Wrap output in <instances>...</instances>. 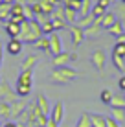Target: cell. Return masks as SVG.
<instances>
[{"label": "cell", "instance_id": "obj_34", "mask_svg": "<svg viewBox=\"0 0 125 127\" xmlns=\"http://www.w3.org/2000/svg\"><path fill=\"white\" fill-rule=\"evenodd\" d=\"M105 13H107V9H103L101 6H98V4H94V6H92V11H90V15H94V17H96V19H101V17L105 15Z\"/></svg>", "mask_w": 125, "mask_h": 127}, {"label": "cell", "instance_id": "obj_2", "mask_svg": "<svg viewBox=\"0 0 125 127\" xmlns=\"http://www.w3.org/2000/svg\"><path fill=\"white\" fill-rule=\"evenodd\" d=\"M17 99H19V96H17V92L9 87V83L7 81H0V101H6V103H15Z\"/></svg>", "mask_w": 125, "mask_h": 127}, {"label": "cell", "instance_id": "obj_37", "mask_svg": "<svg viewBox=\"0 0 125 127\" xmlns=\"http://www.w3.org/2000/svg\"><path fill=\"white\" fill-rule=\"evenodd\" d=\"M51 22H53V28H55V32H57V30H64L66 28V20H59V19H51Z\"/></svg>", "mask_w": 125, "mask_h": 127}, {"label": "cell", "instance_id": "obj_25", "mask_svg": "<svg viewBox=\"0 0 125 127\" xmlns=\"http://www.w3.org/2000/svg\"><path fill=\"white\" fill-rule=\"evenodd\" d=\"M11 17V6L9 4H0V20L7 22Z\"/></svg>", "mask_w": 125, "mask_h": 127}, {"label": "cell", "instance_id": "obj_9", "mask_svg": "<svg viewBox=\"0 0 125 127\" xmlns=\"http://www.w3.org/2000/svg\"><path fill=\"white\" fill-rule=\"evenodd\" d=\"M37 107H39V111L42 112V114H46V116H50V112H51V105L48 101V98H46L44 94H37Z\"/></svg>", "mask_w": 125, "mask_h": 127}, {"label": "cell", "instance_id": "obj_16", "mask_svg": "<svg viewBox=\"0 0 125 127\" xmlns=\"http://www.w3.org/2000/svg\"><path fill=\"white\" fill-rule=\"evenodd\" d=\"M107 116L103 114H96V112H90V122H92V127H107Z\"/></svg>", "mask_w": 125, "mask_h": 127}, {"label": "cell", "instance_id": "obj_48", "mask_svg": "<svg viewBox=\"0 0 125 127\" xmlns=\"http://www.w3.org/2000/svg\"><path fill=\"white\" fill-rule=\"evenodd\" d=\"M0 81H2V79H0Z\"/></svg>", "mask_w": 125, "mask_h": 127}, {"label": "cell", "instance_id": "obj_44", "mask_svg": "<svg viewBox=\"0 0 125 127\" xmlns=\"http://www.w3.org/2000/svg\"><path fill=\"white\" fill-rule=\"evenodd\" d=\"M2 54H4V48H2V42H0V66H2Z\"/></svg>", "mask_w": 125, "mask_h": 127}, {"label": "cell", "instance_id": "obj_31", "mask_svg": "<svg viewBox=\"0 0 125 127\" xmlns=\"http://www.w3.org/2000/svg\"><path fill=\"white\" fill-rule=\"evenodd\" d=\"M19 15H24V4L15 2L11 4V17H19Z\"/></svg>", "mask_w": 125, "mask_h": 127}, {"label": "cell", "instance_id": "obj_26", "mask_svg": "<svg viewBox=\"0 0 125 127\" xmlns=\"http://www.w3.org/2000/svg\"><path fill=\"white\" fill-rule=\"evenodd\" d=\"M75 127H92V122H90V112H83L77 120Z\"/></svg>", "mask_w": 125, "mask_h": 127}, {"label": "cell", "instance_id": "obj_21", "mask_svg": "<svg viewBox=\"0 0 125 127\" xmlns=\"http://www.w3.org/2000/svg\"><path fill=\"white\" fill-rule=\"evenodd\" d=\"M112 96H114L112 90L103 89L101 92H100V101H101L103 105H109V107H110V103H112Z\"/></svg>", "mask_w": 125, "mask_h": 127}, {"label": "cell", "instance_id": "obj_46", "mask_svg": "<svg viewBox=\"0 0 125 127\" xmlns=\"http://www.w3.org/2000/svg\"><path fill=\"white\" fill-rule=\"evenodd\" d=\"M110 2H112V4H114V2H120V0H110Z\"/></svg>", "mask_w": 125, "mask_h": 127}, {"label": "cell", "instance_id": "obj_23", "mask_svg": "<svg viewBox=\"0 0 125 127\" xmlns=\"http://www.w3.org/2000/svg\"><path fill=\"white\" fill-rule=\"evenodd\" d=\"M33 46H35L37 50H41V52H50V39L46 37V35H42Z\"/></svg>", "mask_w": 125, "mask_h": 127}, {"label": "cell", "instance_id": "obj_43", "mask_svg": "<svg viewBox=\"0 0 125 127\" xmlns=\"http://www.w3.org/2000/svg\"><path fill=\"white\" fill-rule=\"evenodd\" d=\"M118 42H125V32H123V33L118 37Z\"/></svg>", "mask_w": 125, "mask_h": 127}, {"label": "cell", "instance_id": "obj_35", "mask_svg": "<svg viewBox=\"0 0 125 127\" xmlns=\"http://www.w3.org/2000/svg\"><path fill=\"white\" fill-rule=\"evenodd\" d=\"M81 2H83V0H66V2H64V6L70 7V9H74V11H79Z\"/></svg>", "mask_w": 125, "mask_h": 127}, {"label": "cell", "instance_id": "obj_19", "mask_svg": "<svg viewBox=\"0 0 125 127\" xmlns=\"http://www.w3.org/2000/svg\"><path fill=\"white\" fill-rule=\"evenodd\" d=\"M110 118H114L116 122H125V109L122 107H110Z\"/></svg>", "mask_w": 125, "mask_h": 127}, {"label": "cell", "instance_id": "obj_22", "mask_svg": "<svg viewBox=\"0 0 125 127\" xmlns=\"http://www.w3.org/2000/svg\"><path fill=\"white\" fill-rule=\"evenodd\" d=\"M77 19H79L77 11H74V9H70V7L64 6V20H66L68 24H75V22H77Z\"/></svg>", "mask_w": 125, "mask_h": 127}, {"label": "cell", "instance_id": "obj_13", "mask_svg": "<svg viewBox=\"0 0 125 127\" xmlns=\"http://www.w3.org/2000/svg\"><path fill=\"white\" fill-rule=\"evenodd\" d=\"M100 32H101V19H96V22L90 26V28L85 30V39L96 37V35H100Z\"/></svg>", "mask_w": 125, "mask_h": 127}, {"label": "cell", "instance_id": "obj_8", "mask_svg": "<svg viewBox=\"0 0 125 127\" xmlns=\"http://www.w3.org/2000/svg\"><path fill=\"white\" fill-rule=\"evenodd\" d=\"M17 85L24 87H33V70H22L17 77Z\"/></svg>", "mask_w": 125, "mask_h": 127}, {"label": "cell", "instance_id": "obj_20", "mask_svg": "<svg viewBox=\"0 0 125 127\" xmlns=\"http://www.w3.org/2000/svg\"><path fill=\"white\" fill-rule=\"evenodd\" d=\"M92 6H94L92 0H83V2H81L79 11H77V15H79V17H87V15H90V11H92Z\"/></svg>", "mask_w": 125, "mask_h": 127}, {"label": "cell", "instance_id": "obj_41", "mask_svg": "<svg viewBox=\"0 0 125 127\" xmlns=\"http://www.w3.org/2000/svg\"><path fill=\"white\" fill-rule=\"evenodd\" d=\"M44 127H59V124H55L51 118H48V122H46V125H44Z\"/></svg>", "mask_w": 125, "mask_h": 127}, {"label": "cell", "instance_id": "obj_39", "mask_svg": "<svg viewBox=\"0 0 125 127\" xmlns=\"http://www.w3.org/2000/svg\"><path fill=\"white\" fill-rule=\"evenodd\" d=\"M107 127H120V122H116L114 118H110V116H107Z\"/></svg>", "mask_w": 125, "mask_h": 127}, {"label": "cell", "instance_id": "obj_32", "mask_svg": "<svg viewBox=\"0 0 125 127\" xmlns=\"http://www.w3.org/2000/svg\"><path fill=\"white\" fill-rule=\"evenodd\" d=\"M112 64H114V68H118V70H120V72H125V57L112 55Z\"/></svg>", "mask_w": 125, "mask_h": 127}, {"label": "cell", "instance_id": "obj_5", "mask_svg": "<svg viewBox=\"0 0 125 127\" xmlns=\"http://www.w3.org/2000/svg\"><path fill=\"white\" fill-rule=\"evenodd\" d=\"M48 39H50V52H51L53 55L64 52V50H63V39H61V35H59L57 32L51 33V35H48Z\"/></svg>", "mask_w": 125, "mask_h": 127}, {"label": "cell", "instance_id": "obj_38", "mask_svg": "<svg viewBox=\"0 0 125 127\" xmlns=\"http://www.w3.org/2000/svg\"><path fill=\"white\" fill-rule=\"evenodd\" d=\"M96 4H98V6H101L103 9H107V11H109V7L112 6V2H110V0H98Z\"/></svg>", "mask_w": 125, "mask_h": 127}, {"label": "cell", "instance_id": "obj_15", "mask_svg": "<svg viewBox=\"0 0 125 127\" xmlns=\"http://www.w3.org/2000/svg\"><path fill=\"white\" fill-rule=\"evenodd\" d=\"M37 63H39V57L31 54V55H28V57L22 61V64H20V70H33V66H35Z\"/></svg>", "mask_w": 125, "mask_h": 127}, {"label": "cell", "instance_id": "obj_29", "mask_svg": "<svg viewBox=\"0 0 125 127\" xmlns=\"http://www.w3.org/2000/svg\"><path fill=\"white\" fill-rule=\"evenodd\" d=\"M15 92L19 98H26L31 94V87H24V85H15Z\"/></svg>", "mask_w": 125, "mask_h": 127}, {"label": "cell", "instance_id": "obj_11", "mask_svg": "<svg viewBox=\"0 0 125 127\" xmlns=\"http://www.w3.org/2000/svg\"><path fill=\"white\" fill-rule=\"evenodd\" d=\"M28 109V105H26L24 99H17L15 103H11V118H20V114Z\"/></svg>", "mask_w": 125, "mask_h": 127}, {"label": "cell", "instance_id": "obj_42", "mask_svg": "<svg viewBox=\"0 0 125 127\" xmlns=\"http://www.w3.org/2000/svg\"><path fill=\"white\" fill-rule=\"evenodd\" d=\"M2 127H19V125H17L15 122H4V125H2Z\"/></svg>", "mask_w": 125, "mask_h": 127}, {"label": "cell", "instance_id": "obj_45", "mask_svg": "<svg viewBox=\"0 0 125 127\" xmlns=\"http://www.w3.org/2000/svg\"><path fill=\"white\" fill-rule=\"evenodd\" d=\"M77 59H79V55H77L75 52H72V61H77Z\"/></svg>", "mask_w": 125, "mask_h": 127}, {"label": "cell", "instance_id": "obj_33", "mask_svg": "<svg viewBox=\"0 0 125 127\" xmlns=\"http://www.w3.org/2000/svg\"><path fill=\"white\" fill-rule=\"evenodd\" d=\"M112 55H118V57H125V42H116L112 48Z\"/></svg>", "mask_w": 125, "mask_h": 127}, {"label": "cell", "instance_id": "obj_17", "mask_svg": "<svg viewBox=\"0 0 125 127\" xmlns=\"http://www.w3.org/2000/svg\"><path fill=\"white\" fill-rule=\"evenodd\" d=\"M94 22H96V17H94V15H87V17H79L75 24L79 26V28L87 30V28H90V26H92Z\"/></svg>", "mask_w": 125, "mask_h": 127}, {"label": "cell", "instance_id": "obj_24", "mask_svg": "<svg viewBox=\"0 0 125 127\" xmlns=\"http://www.w3.org/2000/svg\"><path fill=\"white\" fill-rule=\"evenodd\" d=\"M110 107H122L125 109V92H118L112 96V103H110Z\"/></svg>", "mask_w": 125, "mask_h": 127}, {"label": "cell", "instance_id": "obj_10", "mask_svg": "<svg viewBox=\"0 0 125 127\" xmlns=\"http://www.w3.org/2000/svg\"><path fill=\"white\" fill-rule=\"evenodd\" d=\"M92 64H94L96 70H103V68H105V52H103V50H94Z\"/></svg>", "mask_w": 125, "mask_h": 127}, {"label": "cell", "instance_id": "obj_3", "mask_svg": "<svg viewBox=\"0 0 125 127\" xmlns=\"http://www.w3.org/2000/svg\"><path fill=\"white\" fill-rule=\"evenodd\" d=\"M68 63H72V54L70 52H61V54L53 55V59H51V66L53 68L68 66Z\"/></svg>", "mask_w": 125, "mask_h": 127}, {"label": "cell", "instance_id": "obj_27", "mask_svg": "<svg viewBox=\"0 0 125 127\" xmlns=\"http://www.w3.org/2000/svg\"><path fill=\"white\" fill-rule=\"evenodd\" d=\"M114 15L118 20H125V4L123 2H118L114 6Z\"/></svg>", "mask_w": 125, "mask_h": 127}, {"label": "cell", "instance_id": "obj_4", "mask_svg": "<svg viewBox=\"0 0 125 127\" xmlns=\"http://www.w3.org/2000/svg\"><path fill=\"white\" fill-rule=\"evenodd\" d=\"M70 35H72V44H74L75 48L77 46H81V42L85 41V30L83 28H79L77 24H70Z\"/></svg>", "mask_w": 125, "mask_h": 127}, {"label": "cell", "instance_id": "obj_18", "mask_svg": "<svg viewBox=\"0 0 125 127\" xmlns=\"http://www.w3.org/2000/svg\"><path fill=\"white\" fill-rule=\"evenodd\" d=\"M123 32H125V28H123V22H122V20H116V22L109 28V33L112 35V37H116V39H118Z\"/></svg>", "mask_w": 125, "mask_h": 127}, {"label": "cell", "instance_id": "obj_6", "mask_svg": "<svg viewBox=\"0 0 125 127\" xmlns=\"http://www.w3.org/2000/svg\"><path fill=\"white\" fill-rule=\"evenodd\" d=\"M48 118H51L55 124H61L63 118H64V105H63V101H55V105H51V112H50Z\"/></svg>", "mask_w": 125, "mask_h": 127}, {"label": "cell", "instance_id": "obj_28", "mask_svg": "<svg viewBox=\"0 0 125 127\" xmlns=\"http://www.w3.org/2000/svg\"><path fill=\"white\" fill-rule=\"evenodd\" d=\"M2 118H11V105L6 101H0V120Z\"/></svg>", "mask_w": 125, "mask_h": 127}, {"label": "cell", "instance_id": "obj_30", "mask_svg": "<svg viewBox=\"0 0 125 127\" xmlns=\"http://www.w3.org/2000/svg\"><path fill=\"white\" fill-rule=\"evenodd\" d=\"M41 30H42V35H51V33H55V28H53V22L51 20H48V22H42L41 24Z\"/></svg>", "mask_w": 125, "mask_h": 127}, {"label": "cell", "instance_id": "obj_1", "mask_svg": "<svg viewBox=\"0 0 125 127\" xmlns=\"http://www.w3.org/2000/svg\"><path fill=\"white\" fill-rule=\"evenodd\" d=\"M77 77V72L70 66H63V68H53L50 76V81L55 83V85H68Z\"/></svg>", "mask_w": 125, "mask_h": 127}, {"label": "cell", "instance_id": "obj_40", "mask_svg": "<svg viewBox=\"0 0 125 127\" xmlns=\"http://www.w3.org/2000/svg\"><path fill=\"white\" fill-rule=\"evenodd\" d=\"M118 89L122 90V92H125V76H122L118 79Z\"/></svg>", "mask_w": 125, "mask_h": 127}, {"label": "cell", "instance_id": "obj_47", "mask_svg": "<svg viewBox=\"0 0 125 127\" xmlns=\"http://www.w3.org/2000/svg\"><path fill=\"white\" fill-rule=\"evenodd\" d=\"M120 2H123V4H125V0H120Z\"/></svg>", "mask_w": 125, "mask_h": 127}, {"label": "cell", "instance_id": "obj_7", "mask_svg": "<svg viewBox=\"0 0 125 127\" xmlns=\"http://www.w3.org/2000/svg\"><path fill=\"white\" fill-rule=\"evenodd\" d=\"M22 44L24 42L20 41V39H9L6 44V52L9 55H19L20 52H22Z\"/></svg>", "mask_w": 125, "mask_h": 127}, {"label": "cell", "instance_id": "obj_14", "mask_svg": "<svg viewBox=\"0 0 125 127\" xmlns=\"http://www.w3.org/2000/svg\"><path fill=\"white\" fill-rule=\"evenodd\" d=\"M116 20H118V19H116L114 11H107L105 15L101 17V28H103V30H109L110 26H112V24L116 22Z\"/></svg>", "mask_w": 125, "mask_h": 127}, {"label": "cell", "instance_id": "obj_36", "mask_svg": "<svg viewBox=\"0 0 125 127\" xmlns=\"http://www.w3.org/2000/svg\"><path fill=\"white\" fill-rule=\"evenodd\" d=\"M24 17H26L28 20H33V19H35V13H33L31 4H24Z\"/></svg>", "mask_w": 125, "mask_h": 127}, {"label": "cell", "instance_id": "obj_12", "mask_svg": "<svg viewBox=\"0 0 125 127\" xmlns=\"http://www.w3.org/2000/svg\"><path fill=\"white\" fill-rule=\"evenodd\" d=\"M4 30H6V33L9 35V39H19L20 37V26L11 22V20L4 22Z\"/></svg>", "mask_w": 125, "mask_h": 127}]
</instances>
